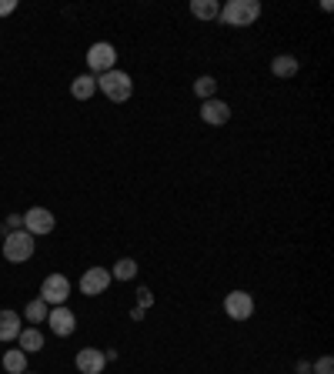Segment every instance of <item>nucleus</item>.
Wrapping results in <instances>:
<instances>
[{
	"label": "nucleus",
	"instance_id": "7ed1b4c3",
	"mask_svg": "<svg viewBox=\"0 0 334 374\" xmlns=\"http://www.w3.org/2000/svg\"><path fill=\"white\" fill-rule=\"evenodd\" d=\"M33 247H37V241H33L23 228H21V231H11L7 237H4V257H7L11 265H23V261H31Z\"/></svg>",
	"mask_w": 334,
	"mask_h": 374
},
{
	"label": "nucleus",
	"instance_id": "b1692460",
	"mask_svg": "<svg viewBox=\"0 0 334 374\" xmlns=\"http://www.w3.org/2000/svg\"><path fill=\"white\" fill-rule=\"evenodd\" d=\"M137 294H141V308H147V304H151V301H154V297H151V291H147V287H141V291H137Z\"/></svg>",
	"mask_w": 334,
	"mask_h": 374
},
{
	"label": "nucleus",
	"instance_id": "1a4fd4ad",
	"mask_svg": "<svg viewBox=\"0 0 334 374\" xmlns=\"http://www.w3.org/2000/svg\"><path fill=\"white\" fill-rule=\"evenodd\" d=\"M47 328L54 331L57 338H70V334L77 331V314L67 308V304H60V308H54L47 314Z\"/></svg>",
	"mask_w": 334,
	"mask_h": 374
},
{
	"label": "nucleus",
	"instance_id": "aec40b11",
	"mask_svg": "<svg viewBox=\"0 0 334 374\" xmlns=\"http://www.w3.org/2000/svg\"><path fill=\"white\" fill-rule=\"evenodd\" d=\"M214 90H217V80H214L211 74H204V78L194 80V94H198L200 100H211V97H214Z\"/></svg>",
	"mask_w": 334,
	"mask_h": 374
},
{
	"label": "nucleus",
	"instance_id": "f257e3e1",
	"mask_svg": "<svg viewBox=\"0 0 334 374\" xmlns=\"http://www.w3.org/2000/svg\"><path fill=\"white\" fill-rule=\"evenodd\" d=\"M217 17H221V23H227V27H251V23L261 17V4H257V0H227Z\"/></svg>",
	"mask_w": 334,
	"mask_h": 374
},
{
	"label": "nucleus",
	"instance_id": "0eeeda50",
	"mask_svg": "<svg viewBox=\"0 0 334 374\" xmlns=\"http://www.w3.org/2000/svg\"><path fill=\"white\" fill-rule=\"evenodd\" d=\"M111 271L107 267H87L84 274H80V294H87V297H97V294H104L107 287H111Z\"/></svg>",
	"mask_w": 334,
	"mask_h": 374
},
{
	"label": "nucleus",
	"instance_id": "423d86ee",
	"mask_svg": "<svg viewBox=\"0 0 334 374\" xmlns=\"http://www.w3.org/2000/svg\"><path fill=\"white\" fill-rule=\"evenodd\" d=\"M224 314L231 321H247L254 314V297L247 294V291H231V294H224Z\"/></svg>",
	"mask_w": 334,
	"mask_h": 374
},
{
	"label": "nucleus",
	"instance_id": "6ab92c4d",
	"mask_svg": "<svg viewBox=\"0 0 334 374\" xmlns=\"http://www.w3.org/2000/svg\"><path fill=\"white\" fill-rule=\"evenodd\" d=\"M47 314H50V311H47V304L41 301V297H37V301H31V304L23 308V318L31 321V324H41V321H47Z\"/></svg>",
	"mask_w": 334,
	"mask_h": 374
},
{
	"label": "nucleus",
	"instance_id": "20e7f679",
	"mask_svg": "<svg viewBox=\"0 0 334 374\" xmlns=\"http://www.w3.org/2000/svg\"><path fill=\"white\" fill-rule=\"evenodd\" d=\"M67 297H70V281L64 274H47L41 284V301L50 308H60V304H67Z\"/></svg>",
	"mask_w": 334,
	"mask_h": 374
},
{
	"label": "nucleus",
	"instance_id": "412c9836",
	"mask_svg": "<svg viewBox=\"0 0 334 374\" xmlns=\"http://www.w3.org/2000/svg\"><path fill=\"white\" fill-rule=\"evenodd\" d=\"M311 371H314V374H334V358H331V354H324V358H318Z\"/></svg>",
	"mask_w": 334,
	"mask_h": 374
},
{
	"label": "nucleus",
	"instance_id": "39448f33",
	"mask_svg": "<svg viewBox=\"0 0 334 374\" xmlns=\"http://www.w3.org/2000/svg\"><path fill=\"white\" fill-rule=\"evenodd\" d=\"M114 64H117V50H114V44H90L87 50V67L94 78H100V74H107V70H114Z\"/></svg>",
	"mask_w": 334,
	"mask_h": 374
},
{
	"label": "nucleus",
	"instance_id": "9b49d317",
	"mask_svg": "<svg viewBox=\"0 0 334 374\" xmlns=\"http://www.w3.org/2000/svg\"><path fill=\"white\" fill-rule=\"evenodd\" d=\"M74 364H77L80 374H100L104 368H107V358H104L100 348H84V351H77Z\"/></svg>",
	"mask_w": 334,
	"mask_h": 374
},
{
	"label": "nucleus",
	"instance_id": "9d476101",
	"mask_svg": "<svg viewBox=\"0 0 334 374\" xmlns=\"http://www.w3.org/2000/svg\"><path fill=\"white\" fill-rule=\"evenodd\" d=\"M200 121L211 124V127H221V124L231 121V107H227V104H224L221 97L200 100Z\"/></svg>",
	"mask_w": 334,
	"mask_h": 374
},
{
	"label": "nucleus",
	"instance_id": "f3484780",
	"mask_svg": "<svg viewBox=\"0 0 334 374\" xmlns=\"http://www.w3.org/2000/svg\"><path fill=\"white\" fill-rule=\"evenodd\" d=\"M190 14H194L198 21H214V17L221 14V4H217V0H194V4H190Z\"/></svg>",
	"mask_w": 334,
	"mask_h": 374
},
{
	"label": "nucleus",
	"instance_id": "4468645a",
	"mask_svg": "<svg viewBox=\"0 0 334 374\" xmlns=\"http://www.w3.org/2000/svg\"><path fill=\"white\" fill-rule=\"evenodd\" d=\"M271 74L281 78V80H291L294 74H298V60H294L291 54H278L274 60H271Z\"/></svg>",
	"mask_w": 334,
	"mask_h": 374
},
{
	"label": "nucleus",
	"instance_id": "2eb2a0df",
	"mask_svg": "<svg viewBox=\"0 0 334 374\" xmlns=\"http://www.w3.org/2000/svg\"><path fill=\"white\" fill-rule=\"evenodd\" d=\"M17 341H21L23 354H37L41 348H44V334H41L37 328H23L21 334H17Z\"/></svg>",
	"mask_w": 334,
	"mask_h": 374
},
{
	"label": "nucleus",
	"instance_id": "dca6fc26",
	"mask_svg": "<svg viewBox=\"0 0 334 374\" xmlns=\"http://www.w3.org/2000/svg\"><path fill=\"white\" fill-rule=\"evenodd\" d=\"M4 371L7 374H23L27 371V354L21 351V348H11V351H4Z\"/></svg>",
	"mask_w": 334,
	"mask_h": 374
},
{
	"label": "nucleus",
	"instance_id": "f8f14e48",
	"mask_svg": "<svg viewBox=\"0 0 334 374\" xmlns=\"http://www.w3.org/2000/svg\"><path fill=\"white\" fill-rule=\"evenodd\" d=\"M21 334V314L17 311H0V341H17Z\"/></svg>",
	"mask_w": 334,
	"mask_h": 374
},
{
	"label": "nucleus",
	"instance_id": "4be33fe9",
	"mask_svg": "<svg viewBox=\"0 0 334 374\" xmlns=\"http://www.w3.org/2000/svg\"><path fill=\"white\" fill-rule=\"evenodd\" d=\"M14 11H17V0H0V17H7Z\"/></svg>",
	"mask_w": 334,
	"mask_h": 374
},
{
	"label": "nucleus",
	"instance_id": "393cba45",
	"mask_svg": "<svg viewBox=\"0 0 334 374\" xmlns=\"http://www.w3.org/2000/svg\"><path fill=\"white\" fill-rule=\"evenodd\" d=\"M23 374H31V371H23Z\"/></svg>",
	"mask_w": 334,
	"mask_h": 374
},
{
	"label": "nucleus",
	"instance_id": "a211bd4d",
	"mask_svg": "<svg viewBox=\"0 0 334 374\" xmlns=\"http://www.w3.org/2000/svg\"><path fill=\"white\" fill-rule=\"evenodd\" d=\"M111 277L114 281H134V277H137V261H134V257H121V261L111 267Z\"/></svg>",
	"mask_w": 334,
	"mask_h": 374
},
{
	"label": "nucleus",
	"instance_id": "ddd939ff",
	"mask_svg": "<svg viewBox=\"0 0 334 374\" xmlns=\"http://www.w3.org/2000/svg\"><path fill=\"white\" fill-rule=\"evenodd\" d=\"M70 94H74L77 100H90L94 94H97V78H94V74H80V78H74Z\"/></svg>",
	"mask_w": 334,
	"mask_h": 374
},
{
	"label": "nucleus",
	"instance_id": "6e6552de",
	"mask_svg": "<svg viewBox=\"0 0 334 374\" xmlns=\"http://www.w3.org/2000/svg\"><path fill=\"white\" fill-rule=\"evenodd\" d=\"M54 214L47 208H31L27 214H23V231L31 234V237H41V234H50L54 231Z\"/></svg>",
	"mask_w": 334,
	"mask_h": 374
},
{
	"label": "nucleus",
	"instance_id": "5701e85b",
	"mask_svg": "<svg viewBox=\"0 0 334 374\" xmlns=\"http://www.w3.org/2000/svg\"><path fill=\"white\" fill-rule=\"evenodd\" d=\"M21 224H23L21 214H11V218H7V228H11V231H21Z\"/></svg>",
	"mask_w": 334,
	"mask_h": 374
},
{
	"label": "nucleus",
	"instance_id": "f03ea898",
	"mask_svg": "<svg viewBox=\"0 0 334 374\" xmlns=\"http://www.w3.org/2000/svg\"><path fill=\"white\" fill-rule=\"evenodd\" d=\"M97 87L107 100L124 104V100L134 94V80H131V74H124V70H107V74H100L97 78Z\"/></svg>",
	"mask_w": 334,
	"mask_h": 374
}]
</instances>
